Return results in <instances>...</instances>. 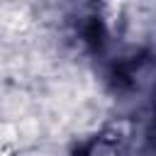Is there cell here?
Wrapping results in <instances>:
<instances>
[{"label":"cell","instance_id":"6da1fadb","mask_svg":"<svg viewBox=\"0 0 156 156\" xmlns=\"http://www.w3.org/2000/svg\"><path fill=\"white\" fill-rule=\"evenodd\" d=\"M76 156H124V134L115 127L102 129L100 134L90 136Z\"/></svg>","mask_w":156,"mask_h":156}]
</instances>
